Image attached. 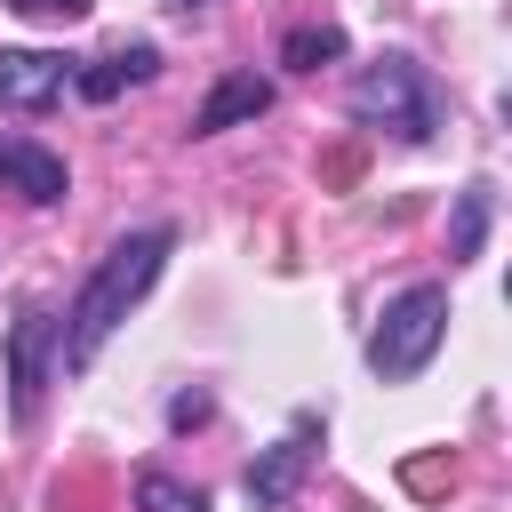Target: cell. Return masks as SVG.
Returning <instances> with one entry per match:
<instances>
[{
	"mask_svg": "<svg viewBox=\"0 0 512 512\" xmlns=\"http://www.w3.org/2000/svg\"><path fill=\"white\" fill-rule=\"evenodd\" d=\"M168 256H176V224H144V232L112 240V248L96 256V272H88L80 296H72V312L56 320V368H64V376H88V368H96V352H104L112 328L152 296V280H160Z\"/></svg>",
	"mask_w": 512,
	"mask_h": 512,
	"instance_id": "obj_1",
	"label": "cell"
},
{
	"mask_svg": "<svg viewBox=\"0 0 512 512\" xmlns=\"http://www.w3.org/2000/svg\"><path fill=\"white\" fill-rule=\"evenodd\" d=\"M344 112H352L360 128L392 136V144H432V136H440V88H432V72H424L416 56H400V48H384L376 64L352 72Z\"/></svg>",
	"mask_w": 512,
	"mask_h": 512,
	"instance_id": "obj_2",
	"label": "cell"
},
{
	"mask_svg": "<svg viewBox=\"0 0 512 512\" xmlns=\"http://www.w3.org/2000/svg\"><path fill=\"white\" fill-rule=\"evenodd\" d=\"M448 320H456V304H448L440 280H408L400 296H384V312L368 328V376L376 384H416L432 368V352L448 344Z\"/></svg>",
	"mask_w": 512,
	"mask_h": 512,
	"instance_id": "obj_3",
	"label": "cell"
},
{
	"mask_svg": "<svg viewBox=\"0 0 512 512\" xmlns=\"http://www.w3.org/2000/svg\"><path fill=\"white\" fill-rule=\"evenodd\" d=\"M320 440H328L320 408H296V416H288V432H280V440H272V448L248 464V480H240V488H248V504H256V512H280V504L304 488V472H312Z\"/></svg>",
	"mask_w": 512,
	"mask_h": 512,
	"instance_id": "obj_4",
	"label": "cell"
},
{
	"mask_svg": "<svg viewBox=\"0 0 512 512\" xmlns=\"http://www.w3.org/2000/svg\"><path fill=\"white\" fill-rule=\"evenodd\" d=\"M48 384H56V320L40 304H24L16 328H8V416L40 424V392Z\"/></svg>",
	"mask_w": 512,
	"mask_h": 512,
	"instance_id": "obj_5",
	"label": "cell"
},
{
	"mask_svg": "<svg viewBox=\"0 0 512 512\" xmlns=\"http://www.w3.org/2000/svg\"><path fill=\"white\" fill-rule=\"evenodd\" d=\"M72 56L56 48H0V112H48L72 88Z\"/></svg>",
	"mask_w": 512,
	"mask_h": 512,
	"instance_id": "obj_6",
	"label": "cell"
},
{
	"mask_svg": "<svg viewBox=\"0 0 512 512\" xmlns=\"http://www.w3.org/2000/svg\"><path fill=\"white\" fill-rule=\"evenodd\" d=\"M0 192H16L24 208H56L72 192V168H64V152H48L32 136H0Z\"/></svg>",
	"mask_w": 512,
	"mask_h": 512,
	"instance_id": "obj_7",
	"label": "cell"
},
{
	"mask_svg": "<svg viewBox=\"0 0 512 512\" xmlns=\"http://www.w3.org/2000/svg\"><path fill=\"white\" fill-rule=\"evenodd\" d=\"M272 112V80L256 72V64H240V72H224L208 96H200V112H192V136H224V128H240V120H264Z\"/></svg>",
	"mask_w": 512,
	"mask_h": 512,
	"instance_id": "obj_8",
	"label": "cell"
},
{
	"mask_svg": "<svg viewBox=\"0 0 512 512\" xmlns=\"http://www.w3.org/2000/svg\"><path fill=\"white\" fill-rule=\"evenodd\" d=\"M152 72H160V48H152V40H120V48H112V56H96L88 72H72V88H80L88 104H112L120 88H144Z\"/></svg>",
	"mask_w": 512,
	"mask_h": 512,
	"instance_id": "obj_9",
	"label": "cell"
},
{
	"mask_svg": "<svg viewBox=\"0 0 512 512\" xmlns=\"http://www.w3.org/2000/svg\"><path fill=\"white\" fill-rule=\"evenodd\" d=\"M488 216H496V184H488V176H472V184L456 192V216H448V264H472V256H480Z\"/></svg>",
	"mask_w": 512,
	"mask_h": 512,
	"instance_id": "obj_10",
	"label": "cell"
},
{
	"mask_svg": "<svg viewBox=\"0 0 512 512\" xmlns=\"http://www.w3.org/2000/svg\"><path fill=\"white\" fill-rule=\"evenodd\" d=\"M280 64H288V72L344 64V24H288V40H280Z\"/></svg>",
	"mask_w": 512,
	"mask_h": 512,
	"instance_id": "obj_11",
	"label": "cell"
},
{
	"mask_svg": "<svg viewBox=\"0 0 512 512\" xmlns=\"http://www.w3.org/2000/svg\"><path fill=\"white\" fill-rule=\"evenodd\" d=\"M136 504L144 512H208V488H184L176 472H136Z\"/></svg>",
	"mask_w": 512,
	"mask_h": 512,
	"instance_id": "obj_12",
	"label": "cell"
},
{
	"mask_svg": "<svg viewBox=\"0 0 512 512\" xmlns=\"http://www.w3.org/2000/svg\"><path fill=\"white\" fill-rule=\"evenodd\" d=\"M8 8H16V16H40V24H80L96 0H8Z\"/></svg>",
	"mask_w": 512,
	"mask_h": 512,
	"instance_id": "obj_13",
	"label": "cell"
},
{
	"mask_svg": "<svg viewBox=\"0 0 512 512\" xmlns=\"http://www.w3.org/2000/svg\"><path fill=\"white\" fill-rule=\"evenodd\" d=\"M208 416H216L208 392H176V400H168V432H192V424H208Z\"/></svg>",
	"mask_w": 512,
	"mask_h": 512,
	"instance_id": "obj_14",
	"label": "cell"
},
{
	"mask_svg": "<svg viewBox=\"0 0 512 512\" xmlns=\"http://www.w3.org/2000/svg\"><path fill=\"white\" fill-rule=\"evenodd\" d=\"M160 8H168V16H200L208 0H160Z\"/></svg>",
	"mask_w": 512,
	"mask_h": 512,
	"instance_id": "obj_15",
	"label": "cell"
}]
</instances>
